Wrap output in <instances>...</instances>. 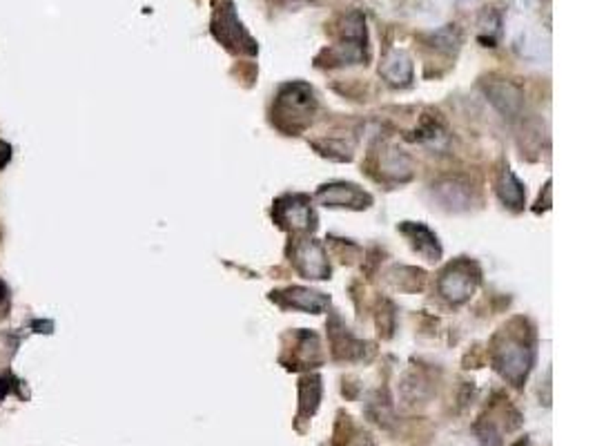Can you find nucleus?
I'll list each match as a JSON object with an SVG mask.
<instances>
[{
  "instance_id": "nucleus-1",
  "label": "nucleus",
  "mask_w": 595,
  "mask_h": 446,
  "mask_svg": "<svg viewBox=\"0 0 595 446\" xmlns=\"http://www.w3.org/2000/svg\"><path fill=\"white\" fill-rule=\"evenodd\" d=\"M212 31H214V36H217L219 41H225L227 34H235V41L239 47H245L247 52L254 54L257 52V45L254 41L247 36V31L243 29V25L237 21V14H235V7L232 3H227V7H219L217 14H214V23H212Z\"/></svg>"
},
{
  "instance_id": "nucleus-2",
  "label": "nucleus",
  "mask_w": 595,
  "mask_h": 446,
  "mask_svg": "<svg viewBox=\"0 0 595 446\" xmlns=\"http://www.w3.org/2000/svg\"><path fill=\"white\" fill-rule=\"evenodd\" d=\"M299 400H301V404H299V418H312V415H315V410L319 406V400H321V379L317 375L301 379Z\"/></svg>"
},
{
  "instance_id": "nucleus-3",
  "label": "nucleus",
  "mask_w": 595,
  "mask_h": 446,
  "mask_svg": "<svg viewBox=\"0 0 595 446\" xmlns=\"http://www.w3.org/2000/svg\"><path fill=\"white\" fill-rule=\"evenodd\" d=\"M319 196L326 203H330V206H343V203L355 206L357 201L359 203H368V196L361 194L355 186H326L319 192Z\"/></svg>"
},
{
  "instance_id": "nucleus-4",
  "label": "nucleus",
  "mask_w": 595,
  "mask_h": 446,
  "mask_svg": "<svg viewBox=\"0 0 595 446\" xmlns=\"http://www.w3.org/2000/svg\"><path fill=\"white\" fill-rule=\"evenodd\" d=\"M290 294V304L292 306H301L304 310H312V312H319L326 306V299L319 292H310L304 288H294L288 292Z\"/></svg>"
},
{
  "instance_id": "nucleus-5",
  "label": "nucleus",
  "mask_w": 595,
  "mask_h": 446,
  "mask_svg": "<svg viewBox=\"0 0 595 446\" xmlns=\"http://www.w3.org/2000/svg\"><path fill=\"white\" fill-rule=\"evenodd\" d=\"M9 161H11V145L5 143V141H0V170H3Z\"/></svg>"
},
{
  "instance_id": "nucleus-6",
  "label": "nucleus",
  "mask_w": 595,
  "mask_h": 446,
  "mask_svg": "<svg viewBox=\"0 0 595 446\" xmlns=\"http://www.w3.org/2000/svg\"><path fill=\"white\" fill-rule=\"evenodd\" d=\"M345 446H375V444H372V440H370L368 433H359L357 440H350Z\"/></svg>"
},
{
  "instance_id": "nucleus-7",
  "label": "nucleus",
  "mask_w": 595,
  "mask_h": 446,
  "mask_svg": "<svg viewBox=\"0 0 595 446\" xmlns=\"http://www.w3.org/2000/svg\"><path fill=\"white\" fill-rule=\"evenodd\" d=\"M11 384H9V379L7 377H0V402H3L7 398V393H9Z\"/></svg>"
},
{
  "instance_id": "nucleus-8",
  "label": "nucleus",
  "mask_w": 595,
  "mask_h": 446,
  "mask_svg": "<svg viewBox=\"0 0 595 446\" xmlns=\"http://www.w3.org/2000/svg\"><path fill=\"white\" fill-rule=\"evenodd\" d=\"M7 299V288H5V284L0 282V304H3Z\"/></svg>"
}]
</instances>
